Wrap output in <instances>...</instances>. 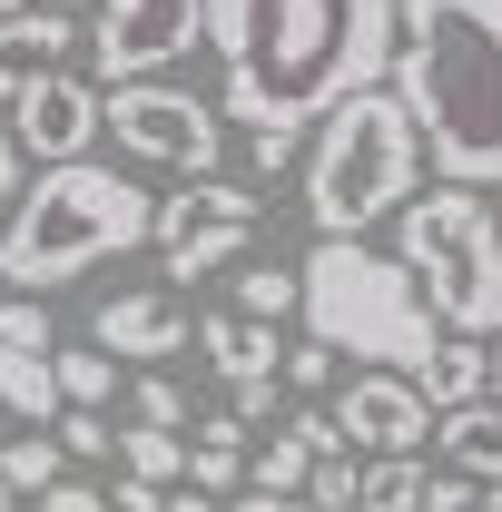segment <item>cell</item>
<instances>
[{"mask_svg": "<svg viewBox=\"0 0 502 512\" xmlns=\"http://www.w3.org/2000/svg\"><path fill=\"white\" fill-rule=\"evenodd\" d=\"M483 384H493V345H473V335H443L434 355L414 365V394H424V414H453V404H483Z\"/></svg>", "mask_w": 502, "mask_h": 512, "instance_id": "cell-17", "label": "cell"}, {"mask_svg": "<svg viewBox=\"0 0 502 512\" xmlns=\"http://www.w3.org/2000/svg\"><path fill=\"white\" fill-rule=\"evenodd\" d=\"M0 414H20L30 434H50V414H60V375H50V355L0 345Z\"/></svg>", "mask_w": 502, "mask_h": 512, "instance_id": "cell-18", "label": "cell"}, {"mask_svg": "<svg viewBox=\"0 0 502 512\" xmlns=\"http://www.w3.org/2000/svg\"><path fill=\"white\" fill-rule=\"evenodd\" d=\"M355 512H424V463H414V453L355 463Z\"/></svg>", "mask_w": 502, "mask_h": 512, "instance_id": "cell-22", "label": "cell"}, {"mask_svg": "<svg viewBox=\"0 0 502 512\" xmlns=\"http://www.w3.org/2000/svg\"><path fill=\"white\" fill-rule=\"evenodd\" d=\"M483 394H493V404H502V355H493V384H483Z\"/></svg>", "mask_w": 502, "mask_h": 512, "instance_id": "cell-37", "label": "cell"}, {"mask_svg": "<svg viewBox=\"0 0 502 512\" xmlns=\"http://www.w3.org/2000/svg\"><path fill=\"white\" fill-rule=\"evenodd\" d=\"M434 453H443V473H463V483H502V404L483 394V404L434 414Z\"/></svg>", "mask_w": 502, "mask_h": 512, "instance_id": "cell-15", "label": "cell"}, {"mask_svg": "<svg viewBox=\"0 0 502 512\" xmlns=\"http://www.w3.org/2000/svg\"><path fill=\"white\" fill-rule=\"evenodd\" d=\"M306 473H315V453L296 424H276L266 444H247V493H276V503H306Z\"/></svg>", "mask_w": 502, "mask_h": 512, "instance_id": "cell-20", "label": "cell"}, {"mask_svg": "<svg viewBox=\"0 0 502 512\" xmlns=\"http://www.w3.org/2000/svg\"><path fill=\"white\" fill-rule=\"evenodd\" d=\"M335 434H345V453H365V463H384V453H424L434 444V414H424V394H414V375H384V365H355V375L335 384Z\"/></svg>", "mask_w": 502, "mask_h": 512, "instance_id": "cell-10", "label": "cell"}, {"mask_svg": "<svg viewBox=\"0 0 502 512\" xmlns=\"http://www.w3.org/2000/svg\"><path fill=\"white\" fill-rule=\"evenodd\" d=\"M50 444L69 453V463H109V444H119V424H109V414H50Z\"/></svg>", "mask_w": 502, "mask_h": 512, "instance_id": "cell-26", "label": "cell"}, {"mask_svg": "<svg viewBox=\"0 0 502 512\" xmlns=\"http://www.w3.org/2000/svg\"><path fill=\"white\" fill-rule=\"evenodd\" d=\"M40 512H109V493H89V483H50Z\"/></svg>", "mask_w": 502, "mask_h": 512, "instance_id": "cell-33", "label": "cell"}, {"mask_svg": "<svg viewBox=\"0 0 502 512\" xmlns=\"http://www.w3.org/2000/svg\"><path fill=\"white\" fill-rule=\"evenodd\" d=\"M207 40V0H99L89 20V79L128 89V79H168Z\"/></svg>", "mask_w": 502, "mask_h": 512, "instance_id": "cell-9", "label": "cell"}, {"mask_svg": "<svg viewBox=\"0 0 502 512\" xmlns=\"http://www.w3.org/2000/svg\"><path fill=\"white\" fill-rule=\"evenodd\" d=\"M0 512H20V493H10V483H0Z\"/></svg>", "mask_w": 502, "mask_h": 512, "instance_id": "cell-39", "label": "cell"}, {"mask_svg": "<svg viewBox=\"0 0 502 512\" xmlns=\"http://www.w3.org/2000/svg\"><path fill=\"white\" fill-rule=\"evenodd\" d=\"M296 158H306V128H247V168L256 178H286Z\"/></svg>", "mask_w": 502, "mask_h": 512, "instance_id": "cell-30", "label": "cell"}, {"mask_svg": "<svg viewBox=\"0 0 502 512\" xmlns=\"http://www.w3.org/2000/svg\"><path fill=\"white\" fill-rule=\"evenodd\" d=\"M99 128L119 138V158H138V168L227 178V109H217V99H197V89H168V79H128V89H109Z\"/></svg>", "mask_w": 502, "mask_h": 512, "instance_id": "cell-7", "label": "cell"}, {"mask_svg": "<svg viewBox=\"0 0 502 512\" xmlns=\"http://www.w3.org/2000/svg\"><path fill=\"white\" fill-rule=\"evenodd\" d=\"M296 316L325 355H365L384 375H414L424 355H434L443 335L424 316V296H414V276L375 256L365 237H315L306 266H296Z\"/></svg>", "mask_w": 502, "mask_h": 512, "instance_id": "cell-4", "label": "cell"}, {"mask_svg": "<svg viewBox=\"0 0 502 512\" xmlns=\"http://www.w3.org/2000/svg\"><path fill=\"white\" fill-rule=\"evenodd\" d=\"M227 414H237L247 434H256V424H286V384H276V375H256V384H227Z\"/></svg>", "mask_w": 502, "mask_h": 512, "instance_id": "cell-31", "label": "cell"}, {"mask_svg": "<svg viewBox=\"0 0 502 512\" xmlns=\"http://www.w3.org/2000/svg\"><path fill=\"white\" fill-rule=\"evenodd\" d=\"M424 188V138L404 119L394 89H355L335 99L306 138V227L315 237H365Z\"/></svg>", "mask_w": 502, "mask_h": 512, "instance_id": "cell-5", "label": "cell"}, {"mask_svg": "<svg viewBox=\"0 0 502 512\" xmlns=\"http://www.w3.org/2000/svg\"><path fill=\"white\" fill-rule=\"evenodd\" d=\"M247 424L217 404V414H197V434H188V493H207V503H227V493H247Z\"/></svg>", "mask_w": 502, "mask_h": 512, "instance_id": "cell-16", "label": "cell"}, {"mask_svg": "<svg viewBox=\"0 0 502 512\" xmlns=\"http://www.w3.org/2000/svg\"><path fill=\"white\" fill-rule=\"evenodd\" d=\"M0 483H10V493H30V503H40V493H50V483H69V453L50 444V434H10V444H0Z\"/></svg>", "mask_w": 502, "mask_h": 512, "instance_id": "cell-23", "label": "cell"}, {"mask_svg": "<svg viewBox=\"0 0 502 512\" xmlns=\"http://www.w3.org/2000/svg\"><path fill=\"white\" fill-rule=\"evenodd\" d=\"M394 266L414 276V296H424V316L453 325V335H493L502 325V217L483 188H414L394 207Z\"/></svg>", "mask_w": 502, "mask_h": 512, "instance_id": "cell-6", "label": "cell"}, {"mask_svg": "<svg viewBox=\"0 0 502 512\" xmlns=\"http://www.w3.org/2000/svg\"><path fill=\"white\" fill-rule=\"evenodd\" d=\"M20 10H30V0H0V20H20Z\"/></svg>", "mask_w": 502, "mask_h": 512, "instance_id": "cell-38", "label": "cell"}, {"mask_svg": "<svg viewBox=\"0 0 502 512\" xmlns=\"http://www.w3.org/2000/svg\"><path fill=\"white\" fill-rule=\"evenodd\" d=\"M384 89L443 168V188L502 178V0H394Z\"/></svg>", "mask_w": 502, "mask_h": 512, "instance_id": "cell-2", "label": "cell"}, {"mask_svg": "<svg viewBox=\"0 0 502 512\" xmlns=\"http://www.w3.org/2000/svg\"><path fill=\"white\" fill-rule=\"evenodd\" d=\"M128 424H158V434H178V424H188V384L148 365V375L128 384Z\"/></svg>", "mask_w": 502, "mask_h": 512, "instance_id": "cell-25", "label": "cell"}, {"mask_svg": "<svg viewBox=\"0 0 502 512\" xmlns=\"http://www.w3.org/2000/svg\"><path fill=\"white\" fill-rule=\"evenodd\" d=\"M306 512H355V453H315V473H306Z\"/></svg>", "mask_w": 502, "mask_h": 512, "instance_id": "cell-27", "label": "cell"}, {"mask_svg": "<svg viewBox=\"0 0 502 512\" xmlns=\"http://www.w3.org/2000/svg\"><path fill=\"white\" fill-rule=\"evenodd\" d=\"M0 345L50 355V306H40V296H0Z\"/></svg>", "mask_w": 502, "mask_h": 512, "instance_id": "cell-28", "label": "cell"}, {"mask_svg": "<svg viewBox=\"0 0 502 512\" xmlns=\"http://www.w3.org/2000/svg\"><path fill=\"white\" fill-rule=\"evenodd\" d=\"M188 345H197V365L217 384H256V375H276V355H286L276 325H256V316H197Z\"/></svg>", "mask_w": 502, "mask_h": 512, "instance_id": "cell-14", "label": "cell"}, {"mask_svg": "<svg viewBox=\"0 0 502 512\" xmlns=\"http://www.w3.org/2000/svg\"><path fill=\"white\" fill-rule=\"evenodd\" d=\"M256 227H266V197L247 178H188L178 197H158V217H148V247L158 266L197 286V276H217V266H237L256 247Z\"/></svg>", "mask_w": 502, "mask_h": 512, "instance_id": "cell-8", "label": "cell"}, {"mask_svg": "<svg viewBox=\"0 0 502 512\" xmlns=\"http://www.w3.org/2000/svg\"><path fill=\"white\" fill-rule=\"evenodd\" d=\"M40 10H60V20H69V10H79V0H40Z\"/></svg>", "mask_w": 502, "mask_h": 512, "instance_id": "cell-40", "label": "cell"}, {"mask_svg": "<svg viewBox=\"0 0 502 512\" xmlns=\"http://www.w3.org/2000/svg\"><path fill=\"white\" fill-rule=\"evenodd\" d=\"M69 40H79V30H69L60 10H40V0H30L20 20H0V109H10V99H30L40 79H60Z\"/></svg>", "mask_w": 502, "mask_h": 512, "instance_id": "cell-13", "label": "cell"}, {"mask_svg": "<svg viewBox=\"0 0 502 512\" xmlns=\"http://www.w3.org/2000/svg\"><path fill=\"white\" fill-rule=\"evenodd\" d=\"M119 473L128 483H158V493H178L188 483V434H158V424H119Z\"/></svg>", "mask_w": 502, "mask_h": 512, "instance_id": "cell-19", "label": "cell"}, {"mask_svg": "<svg viewBox=\"0 0 502 512\" xmlns=\"http://www.w3.org/2000/svg\"><path fill=\"white\" fill-rule=\"evenodd\" d=\"M217 109L247 128H315L335 99L384 89L394 0H207Z\"/></svg>", "mask_w": 502, "mask_h": 512, "instance_id": "cell-1", "label": "cell"}, {"mask_svg": "<svg viewBox=\"0 0 502 512\" xmlns=\"http://www.w3.org/2000/svg\"><path fill=\"white\" fill-rule=\"evenodd\" d=\"M473 512H502V483H483V493H473Z\"/></svg>", "mask_w": 502, "mask_h": 512, "instance_id": "cell-36", "label": "cell"}, {"mask_svg": "<svg viewBox=\"0 0 502 512\" xmlns=\"http://www.w3.org/2000/svg\"><path fill=\"white\" fill-rule=\"evenodd\" d=\"M50 375H60V404L69 414H99L109 394H119V355H99V345H50Z\"/></svg>", "mask_w": 502, "mask_h": 512, "instance_id": "cell-21", "label": "cell"}, {"mask_svg": "<svg viewBox=\"0 0 502 512\" xmlns=\"http://www.w3.org/2000/svg\"><path fill=\"white\" fill-rule=\"evenodd\" d=\"M158 503H168L158 483H128V473H119V503H109V512H158Z\"/></svg>", "mask_w": 502, "mask_h": 512, "instance_id": "cell-34", "label": "cell"}, {"mask_svg": "<svg viewBox=\"0 0 502 512\" xmlns=\"http://www.w3.org/2000/svg\"><path fill=\"white\" fill-rule=\"evenodd\" d=\"M276 384H286V394H325V384H335V355H325V345H286V355H276Z\"/></svg>", "mask_w": 502, "mask_h": 512, "instance_id": "cell-29", "label": "cell"}, {"mask_svg": "<svg viewBox=\"0 0 502 512\" xmlns=\"http://www.w3.org/2000/svg\"><path fill=\"white\" fill-rule=\"evenodd\" d=\"M99 109H109V89L99 79H40L30 99H10V138H20V158H40V168H69V158H89V138H99Z\"/></svg>", "mask_w": 502, "mask_h": 512, "instance_id": "cell-11", "label": "cell"}, {"mask_svg": "<svg viewBox=\"0 0 502 512\" xmlns=\"http://www.w3.org/2000/svg\"><path fill=\"white\" fill-rule=\"evenodd\" d=\"M197 316L168 296V286H119L99 316H89V345L99 355H119V365H158V355H188Z\"/></svg>", "mask_w": 502, "mask_h": 512, "instance_id": "cell-12", "label": "cell"}, {"mask_svg": "<svg viewBox=\"0 0 502 512\" xmlns=\"http://www.w3.org/2000/svg\"><path fill=\"white\" fill-rule=\"evenodd\" d=\"M237 316L286 325V316H296V266H276V256H266V266H247V276H237Z\"/></svg>", "mask_w": 502, "mask_h": 512, "instance_id": "cell-24", "label": "cell"}, {"mask_svg": "<svg viewBox=\"0 0 502 512\" xmlns=\"http://www.w3.org/2000/svg\"><path fill=\"white\" fill-rule=\"evenodd\" d=\"M148 217H158V197L119 168H99V158L40 168V188H20V207L0 217V286L50 306L60 286L99 276L109 256L148 247Z\"/></svg>", "mask_w": 502, "mask_h": 512, "instance_id": "cell-3", "label": "cell"}, {"mask_svg": "<svg viewBox=\"0 0 502 512\" xmlns=\"http://www.w3.org/2000/svg\"><path fill=\"white\" fill-rule=\"evenodd\" d=\"M217 512H306V503H276V493H227Z\"/></svg>", "mask_w": 502, "mask_h": 512, "instance_id": "cell-35", "label": "cell"}, {"mask_svg": "<svg viewBox=\"0 0 502 512\" xmlns=\"http://www.w3.org/2000/svg\"><path fill=\"white\" fill-rule=\"evenodd\" d=\"M20 188H30V158H20V138H10V128H0V217H10V207H20Z\"/></svg>", "mask_w": 502, "mask_h": 512, "instance_id": "cell-32", "label": "cell"}]
</instances>
